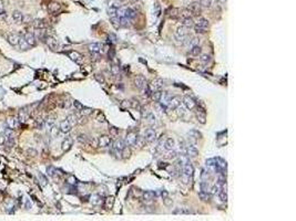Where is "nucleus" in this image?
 Instances as JSON below:
<instances>
[{"label":"nucleus","instance_id":"nucleus-1","mask_svg":"<svg viewBox=\"0 0 296 221\" xmlns=\"http://www.w3.org/2000/svg\"><path fill=\"white\" fill-rule=\"evenodd\" d=\"M187 34H189V31H187V28L185 27H179L176 31H175V33H174V37H175V40L178 42H185L186 40V37H187Z\"/></svg>","mask_w":296,"mask_h":221},{"label":"nucleus","instance_id":"nucleus-2","mask_svg":"<svg viewBox=\"0 0 296 221\" xmlns=\"http://www.w3.org/2000/svg\"><path fill=\"white\" fill-rule=\"evenodd\" d=\"M205 169L210 171L211 174H219V172H223L221 170L219 166H217V163H216L215 159H207L206 163H205Z\"/></svg>","mask_w":296,"mask_h":221},{"label":"nucleus","instance_id":"nucleus-3","mask_svg":"<svg viewBox=\"0 0 296 221\" xmlns=\"http://www.w3.org/2000/svg\"><path fill=\"white\" fill-rule=\"evenodd\" d=\"M138 134L134 133V132H130V133L127 134V136H125V145H129V146H134L136 145V143H138Z\"/></svg>","mask_w":296,"mask_h":221},{"label":"nucleus","instance_id":"nucleus-4","mask_svg":"<svg viewBox=\"0 0 296 221\" xmlns=\"http://www.w3.org/2000/svg\"><path fill=\"white\" fill-rule=\"evenodd\" d=\"M166 104L169 106V109H178L179 106L181 105V99H180L179 96H171Z\"/></svg>","mask_w":296,"mask_h":221},{"label":"nucleus","instance_id":"nucleus-5","mask_svg":"<svg viewBox=\"0 0 296 221\" xmlns=\"http://www.w3.org/2000/svg\"><path fill=\"white\" fill-rule=\"evenodd\" d=\"M144 138L148 143H153L157 139V133L153 128H148L144 133Z\"/></svg>","mask_w":296,"mask_h":221},{"label":"nucleus","instance_id":"nucleus-6","mask_svg":"<svg viewBox=\"0 0 296 221\" xmlns=\"http://www.w3.org/2000/svg\"><path fill=\"white\" fill-rule=\"evenodd\" d=\"M134 86L138 90H145L147 88V81L143 76H141V75L136 76L134 79Z\"/></svg>","mask_w":296,"mask_h":221},{"label":"nucleus","instance_id":"nucleus-7","mask_svg":"<svg viewBox=\"0 0 296 221\" xmlns=\"http://www.w3.org/2000/svg\"><path fill=\"white\" fill-rule=\"evenodd\" d=\"M189 10H190V12L194 13V14H196V16H199V14H201L202 8H201V4H200V2L193 1V2H191V4H189Z\"/></svg>","mask_w":296,"mask_h":221},{"label":"nucleus","instance_id":"nucleus-8","mask_svg":"<svg viewBox=\"0 0 296 221\" xmlns=\"http://www.w3.org/2000/svg\"><path fill=\"white\" fill-rule=\"evenodd\" d=\"M111 143V137L106 135H102L98 138V146L100 147H108Z\"/></svg>","mask_w":296,"mask_h":221},{"label":"nucleus","instance_id":"nucleus-9","mask_svg":"<svg viewBox=\"0 0 296 221\" xmlns=\"http://www.w3.org/2000/svg\"><path fill=\"white\" fill-rule=\"evenodd\" d=\"M183 104H184V106L187 109H193L196 106L195 101L192 97H190V96H184L183 97Z\"/></svg>","mask_w":296,"mask_h":221},{"label":"nucleus","instance_id":"nucleus-10","mask_svg":"<svg viewBox=\"0 0 296 221\" xmlns=\"http://www.w3.org/2000/svg\"><path fill=\"white\" fill-rule=\"evenodd\" d=\"M186 154L189 157H196L199 154V149L194 146V144H189L186 146Z\"/></svg>","mask_w":296,"mask_h":221},{"label":"nucleus","instance_id":"nucleus-11","mask_svg":"<svg viewBox=\"0 0 296 221\" xmlns=\"http://www.w3.org/2000/svg\"><path fill=\"white\" fill-rule=\"evenodd\" d=\"M125 147V143L122 139H117L115 142L113 143V149L118 153V154H121L122 153L123 148Z\"/></svg>","mask_w":296,"mask_h":221},{"label":"nucleus","instance_id":"nucleus-12","mask_svg":"<svg viewBox=\"0 0 296 221\" xmlns=\"http://www.w3.org/2000/svg\"><path fill=\"white\" fill-rule=\"evenodd\" d=\"M196 116H198V121H199L201 124H205V122H206V113H205V111H204L203 109L198 107Z\"/></svg>","mask_w":296,"mask_h":221},{"label":"nucleus","instance_id":"nucleus-13","mask_svg":"<svg viewBox=\"0 0 296 221\" xmlns=\"http://www.w3.org/2000/svg\"><path fill=\"white\" fill-rule=\"evenodd\" d=\"M163 85H164V82H163V80L161 79H154L151 82V88H152L153 91L161 90V88H163Z\"/></svg>","mask_w":296,"mask_h":221},{"label":"nucleus","instance_id":"nucleus-14","mask_svg":"<svg viewBox=\"0 0 296 221\" xmlns=\"http://www.w3.org/2000/svg\"><path fill=\"white\" fill-rule=\"evenodd\" d=\"M20 39H21V37L16 33L9 34L8 37H7V40H8V42L11 46H17L18 43H19V41H20Z\"/></svg>","mask_w":296,"mask_h":221},{"label":"nucleus","instance_id":"nucleus-15","mask_svg":"<svg viewBox=\"0 0 296 221\" xmlns=\"http://www.w3.org/2000/svg\"><path fill=\"white\" fill-rule=\"evenodd\" d=\"M157 197V192L152 191V190H148V191H144L143 195H142V198H143L144 201H152L154 198Z\"/></svg>","mask_w":296,"mask_h":221},{"label":"nucleus","instance_id":"nucleus-16","mask_svg":"<svg viewBox=\"0 0 296 221\" xmlns=\"http://www.w3.org/2000/svg\"><path fill=\"white\" fill-rule=\"evenodd\" d=\"M7 124H8L9 128H16L20 125V120H19V117H10L7 121Z\"/></svg>","mask_w":296,"mask_h":221},{"label":"nucleus","instance_id":"nucleus-17","mask_svg":"<svg viewBox=\"0 0 296 221\" xmlns=\"http://www.w3.org/2000/svg\"><path fill=\"white\" fill-rule=\"evenodd\" d=\"M72 143H73V141H72L71 137L64 138L63 141H62V144H61V148H62V150H63V151H67V150L70 149L72 146Z\"/></svg>","mask_w":296,"mask_h":221},{"label":"nucleus","instance_id":"nucleus-18","mask_svg":"<svg viewBox=\"0 0 296 221\" xmlns=\"http://www.w3.org/2000/svg\"><path fill=\"white\" fill-rule=\"evenodd\" d=\"M182 170H183V174H185V175L192 177L193 172H194V168H193V165H192V164L189 162V163L185 164V165L183 166Z\"/></svg>","mask_w":296,"mask_h":221},{"label":"nucleus","instance_id":"nucleus-19","mask_svg":"<svg viewBox=\"0 0 296 221\" xmlns=\"http://www.w3.org/2000/svg\"><path fill=\"white\" fill-rule=\"evenodd\" d=\"M46 43L48 44V46L50 48L51 50H57V48H58V41L55 40V38H52V37L47 38Z\"/></svg>","mask_w":296,"mask_h":221},{"label":"nucleus","instance_id":"nucleus-20","mask_svg":"<svg viewBox=\"0 0 296 221\" xmlns=\"http://www.w3.org/2000/svg\"><path fill=\"white\" fill-rule=\"evenodd\" d=\"M71 127L72 126L70 125V123L66 120V121H62L61 123H60L59 129L62 132V133H69V132L71 130Z\"/></svg>","mask_w":296,"mask_h":221},{"label":"nucleus","instance_id":"nucleus-21","mask_svg":"<svg viewBox=\"0 0 296 221\" xmlns=\"http://www.w3.org/2000/svg\"><path fill=\"white\" fill-rule=\"evenodd\" d=\"M89 50L92 52V53H99V52H101L102 51V44L100 43H97V42H94V43H91L89 44Z\"/></svg>","mask_w":296,"mask_h":221},{"label":"nucleus","instance_id":"nucleus-22","mask_svg":"<svg viewBox=\"0 0 296 221\" xmlns=\"http://www.w3.org/2000/svg\"><path fill=\"white\" fill-rule=\"evenodd\" d=\"M187 163H189V156H187V155H181V156L179 157V159H178V167H179V169H180V168L182 169L183 166H184L185 164H187Z\"/></svg>","mask_w":296,"mask_h":221},{"label":"nucleus","instance_id":"nucleus-23","mask_svg":"<svg viewBox=\"0 0 296 221\" xmlns=\"http://www.w3.org/2000/svg\"><path fill=\"white\" fill-rule=\"evenodd\" d=\"M69 57H70V59H71L72 61H74L77 63L81 62V60H82V55L79 52H77V51H71L69 53Z\"/></svg>","mask_w":296,"mask_h":221},{"label":"nucleus","instance_id":"nucleus-24","mask_svg":"<svg viewBox=\"0 0 296 221\" xmlns=\"http://www.w3.org/2000/svg\"><path fill=\"white\" fill-rule=\"evenodd\" d=\"M25 40L27 41V43H28L30 46H34V44H36V38H34V33H30V32L26 33L25 34Z\"/></svg>","mask_w":296,"mask_h":221},{"label":"nucleus","instance_id":"nucleus-25","mask_svg":"<svg viewBox=\"0 0 296 221\" xmlns=\"http://www.w3.org/2000/svg\"><path fill=\"white\" fill-rule=\"evenodd\" d=\"M201 52H202V48L200 46H191V50H190L191 57H199V55L201 54Z\"/></svg>","mask_w":296,"mask_h":221},{"label":"nucleus","instance_id":"nucleus-26","mask_svg":"<svg viewBox=\"0 0 296 221\" xmlns=\"http://www.w3.org/2000/svg\"><path fill=\"white\" fill-rule=\"evenodd\" d=\"M175 146V141H174L173 138H168L164 143V148L166 150H172Z\"/></svg>","mask_w":296,"mask_h":221},{"label":"nucleus","instance_id":"nucleus-27","mask_svg":"<svg viewBox=\"0 0 296 221\" xmlns=\"http://www.w3.org/2000/svg\"><path fill=\"white\" fill-rule=\"evenodd\" d=\"M12 18L13 20H15V22H17V23H21L22 21H23V14L20 11H18V10L13 11Z\"/></svg>","mask_w":296,"mask_h":221},{"label":"nucleus","instance_id":"nucleus-28","mask_svg":"<svg viewBox=\"0 0 296 221\" xmlns=\"http://www.w3.org/2000/svg\"><path fill=\"white\" fill-rule=\"evenodd\" d=\"M182 25L183 27H185V28H191V27H193L194 25V21L191 17H186L184 19H182Z\"/></svg>","mask_w":296,"mask_h":221},{"label":"nucleus","instance_id":"nucleus-29","mask_svg":"<svg viewBox=\"0 0 296 221\" xmlns=\"http://www.w3.org/2000/svg\"><path fill=\"white\" fill-rule=\"evenodd\" d=\"M161 97H162V91L161 90H157V91H153L151 93V99H152L154 102H160Z\"/></svg>","mask_w":296,"mask_h":221},{"label":"nucleus","instance_id":"nucleus-30","mask_svg":"<svg viewBox=\"0 0 296 221\" xmlns=\"http://www.w3.org/2000/svg\"><path fill=\"white\" fill-rule=\"evenodd\" d=\"M196 25H199V27H202V28H204V29H207L210 23H209V20H207V19H205V18H200Z\"/></svg>","mask_w":296,"mask_h":221},{"label":"nucleus","instance_id":"nucleus-31","mask_svg":"<svg viewBox=\"0 0 296 221\" xmlns=\"http://www.w3.org/2000/svg\"><path fill=\"white\" fill-rule=\"evenodd\" d=\"M48 9L50 12H57L60 10V4H57V2H51L49 6H48Z\"/></svg>","mask_w":296,"mask_h":221},{"label":"nucleus","instance_id":"nucleus-32","mask_svg":"<svg viewBox=\"0 0 296 221\" xmlns=\"http://www.w3.org/2000/svg\"><path fill=\"white\" fill-rule=\"evenodd\" d=\"M210 178H211V172L207 169H203L202 172H201V179L204 180V181H209Z\"/></svg>","mask_w":296,"mask_h":221},{"label":"nucleus","instance_id":"nucleus-33","mask_svg":"<svg viewBox=\"0 0 296 221\" xmlns=\"http://www.w3.org/2000/svg\"><path fill=\"white\" fill-rule=\"evenodd\" d=\"M215 160H216V163H217V166H219V168H220L222 171H224L225 169H226V162H225L224 159H222V158H216Z\"/></svg>","mask_w":296,"mask_h":221},{"label":"nucleus","instance_id":"nucleus-34","mask_svg":"<svg viewBox=\"0 0 296 221\" xmlns=\"http://www.w3.org/2000/svg\"><path fill=\"white\" fill-rule=\"evenodd\" d=\"M222 190V186H220L219 184L214 185L213 187L211 188V195L215 196V195H219V192Z\"/></svg>","mask_w":296,"mask_h":221},{"label":"nucleus","instance_id":"nucleus-35","mask_svg":"<svg viewBox=\"0 0 296 221\" xmlns=\"http://www.w3.org/2000/svg\"><path fill=\"white\" fill-rule=\"evenodd\" d=\"M200 187H201V191H210V185H209V181H204L202 180L201 184H200Z\"/></svg>","mask_w":296,"mask_h":221},{"label":"nucleus","instance_id":"nucleus-36","mask_svg":"<svg viewBox=\"0 0 296 221\" xmlns=\"http://www.w3.org/2000/svg\"><path fill=\"white\" fill-rule=\"evenodd\" d=\"M67 121L70 123V125L71 126H74L77 123H78V118H77L76 115H73V114H72V115H69V116L67 117Z\"/></svg>","mask_w":296,"mask_h":221},{"label":"nucleus","instance_id":"nucleus-37","mask_svg":"<svg viewBox=\"0 0 296 221\" xmlns=\"http://www.w3.org/2000/svg\"><path fill=\"white\" fill-rule=\"evenodd\" d=\"M18 44H19V46H20V49H21V50H27V49L30 46L29 44L27 43V41L25 40V38H21Z\"/></svg>","mask_w":296,"mask_h":221},{"label":"nucleus","instance_id":"nucleus-38","mask_svg":"<svg viewBox=\"0 0 296 221\" xmlns=\"http://www.w3.org/2000/svg\"><path fill=\"white\" fill-rule=\"evenodd\" d=\"M179 14H180V9L178 8H172L171 11H170V17L175 19V18H179Z\"/></svg>","mask_w":296,"mask_h":221},{"label":"nucleus","instance_id":"nucleus-39","mask_svg":"<svg viewBox=\"0 0 296 221\" xmlns=\"http://www.w3.org/2000/svg\"><path fill=\"white\" fill-rule=\"evenodd\" d=\"M199 196H200V198H201L202 200H209V199L211 198V195H210L209 192H206V191H201L199 193Z\"/></svg>","mask_w":296,"mask_h":221},{"label":"nucleus","instance_id":"nucleus-40","mask_svg":"<svg viewBox=\"0 0 296 221\" xmlns=\"http://www.w3.org/2000/svg\"><path fill=\"white\" fill-rule=\"evenodd\" d=\"M200 4L201 7H204V8H210L212 4V0H200Z\"/></svg>","mask_w":296,"mask_h":221},{"label":"nucleus","instance_id":"nucleus-41","mask_svg":"<svg viewBox=\"0 0 296 221\" xmlns=\"http://www.w3.org/2000/svg\"><path fill=\"white\" fill-rule=\"evenodd\" d=\"M113 207V198L112 197H109L106 199V208L111 209Z\"/></svg>","mask_w":296,"mask_h":221},{"label":"nucleus","instance_id":"nucleus-42","mask_svg":"<svg viewBox=\"0 0 296 221\" xmlns=\"http://www.w3.org/2000/svg\"><path fill=\"white\" fill-rule=\"evenodd\" d=\"M189 136H192V137L196 138V139H199V138L202 137L201 133H200V132H198V130H191L190 133H189Z\"/></svg>","mask_w":296,"mask_h":221},{"label":"nucleus","instance_id":"nucleus-43","mask_svg":"<svg viewBox=\"0 0 296 221\" xmlns=\"http://www.w3.org/2000/svg\"><path fill=\"white\" fill-rule=\"evenodd\" d=\"M34 25V28H37V29H43V28H44V23H43L41 20H36Z\"/></svg>","mask_w":296,"mask_h":221},{"label":"nucleus","instance_id":"nucleus-44","mask_svg":"<svg viewBox=\"0 0 296 221\" xmlns=\"http://www.w3.org/2000/svg\"><path fill=\"white\" fill-rule=\"evenodd\" d=\"M193 27H194V30H195V32H196V33H205V32H206V30H207V29L202 28V27H199L198 25H193Z\"/></svg>","mask_w":296,"mask_h":221},{"label":"nucleus","instance_id":"nucleus-45","mask_svg":"<svg viewBox=\"0 0 296 221\" xmlns=\"http://www.w3.org/2000/svg\"><path fill=\"white\" fill-rule=\"evenodd\" d=\"M181 179H182V183L184 185H187L189 184V181H190V179H191V177L190 176H187V175H185V174H183L182 172V175H181Z\"/></svg>","mask_w":296,"mask_h":221},{"label":"nucleus","instance_id":"nucleus-46","mask_svg":"<svg viewBox=\"0 0 296 221\" xmlns=\"http://www.w3.org/2000/svg\"><path fill=\"white\" fill-rule=\"evenodd\" d=\"M190 10H182V11H180V14H179V17H181L182 19L186 17H190Z\"/></svg>","mask_w":296,"mask_h":221},{"label":"nucleus","instance_id":"nucleus-47","mask_svg":"<svg viewBox=\"0 0 296 221\" xmlns=\"http://www.w3.org/2000/svg\"><path fill=\"white\" fill-rule=\"evenodd\" d=\"M200 60H201L203 63H209L210 61H211V57H210L209 54H203V55H201Z\"/></svg>","mask_w":296,"mask_h":221},{"label":"nucleus","instance_id":"nucleus-48","mask_svg":"<svg viewBox=\"0 0 296 221\" xmlns=\"http://www.w3.org/2000/svg\"><path fill=\"white\" fill-rule=\"evenodd\" d=\"M55 169L53 168V167H48L47 168V172H48V175L49 176H51V177H55Z\"/></svg>","mask_w":296,"mask_h":221},{"label":"nucleus","instance_id":"nucleus-49","mask_svg":"<svg viewBox=\"0 0 296 221\" xmlns=\"http://www.w3.org/2000/svg\"><path fill=\"white\" fill-rule=\"evenodd\" d=\"M200 42H201V40H200L199 38H193V39L190 41V44H191V46H200Z\"/></svg>","mask_w":296,"mask_h":221},{"label":"nucleus","instance_id":"nucleus-50","mask_svg":"<svg viewBox=\"0 0 296 221\" xmlns=\"http://www.w3.org/2000/svg\"><path fill=\"white\" fill-rule=\"evenodd\" d=\"M78 139H79V142L80 143H88V136L87 135H79V137H78Z\"/></svg>","mask_w":296,"mask_h":221},{"label":"nucleus","instance_id":"nucleus-51","mask_svg":"<svg viewBox=\"0 0 296 221\" xmlns=\"http://www.w3.org/2000/svg\"><path fill=\"white\" fill-rule=\"evenodd\" d=\"M73 105H74V107L77 109V111H81V109H83V105L81 104L80 102H78V101H74V102H73Z\"/></svg>","mask_w":296,"mask_h":221},{"label":"nucleus","instance_id":"nucleus-52","mask_svg":"<svg viewBox=\"0 0 296 221\" xmlns=\"http://www.w3.org/2000/svg\"><path fill=\"white\" fill-rule=\"evenodd\" d=\"M80 112H81V114H82V115H89V114H91V113H92V109H85V107H83V109H81Z\"/></svg>","mask_w":296,"mask_h":221},{"label":"nucleus","instance_id":"nucleus-53","mask_svg":"<svg viewBox=\"0 0 296 221\" xmlns=\"http://www.w3.org/2000/svg\"><path fill=\"white\" fill-rule=\"evenodd\" d=\"M191 211L189 209H176L174 213H190Z\"/></svg>","mask_w":296,"mask_h":221},{"label":"nucleus","instance_id":"nucleus-54","mask_svg":"<svg viewBox=\"0 0 296 221\" xmlns=\"http://www.w3.org/2000/svg\"><path fill=\"white\" fill-rule=\"evenodd\" d=\"M163 200H164V204L166 206H172V199H170L169 197H164Z\"/></svg>","mask_w":296,"mask_h":221},{"label":"nucleus","instance_id":"nucleus-55","mask_svg":"<svg viewBox=\"0 0 296 221\" xmlns=\"http://www.w3.org/2000/svg\"><path fill=\"white\" fill-rule=\"evenodd\" d=\"M39 177H40V179H41V184H42V186H46V185H47L46 177H44L42 174H39Z\"/></svg>","mask_w":296,"mask_h":221},{"label":"nucleus","instance_id":"nucleus-56","mask_svg":"<svg viewBox=\"0 0 296 221\" xmlns=\"http://www.w3.org/2000/svg\"><path fill=\"white\" fill-rule=\"evenodd\" d=\"M109 130H110L111 135H117V134H118V132H119L118 128H115V127H113V126H112V127H110V128H109Z\"/></svg>","mask_w":296,"mask_h":221},{"label":"nucleus","instance_id":"nucleus-57","mask_svg":"<svg viewBox=\"0 0 296 221\" xmlns=\"http://www.w3.org/2000/svg\"><path fill=\"white\" fill-rule=\"evenodd\" d=\"M112 73H113L114 75L118 74V73H119V67H117V65H113V67H112Z\"/></svg>","mask_w":296,"mask_h":221},{"label":"nucleus","instance_id":"nucleus-58","mask_svg":"<svg viewBox=\"0 0 296 221\" xmlns=\"http://www.w3.org/2000/svg\"><path fill=\"white\" fill-rule=\"evenodd\" d=\"M169 157H170V158H174V157H176V153H175V151H173V149H172V153L170 154Z\"/></svg>","mask_w":296,"mask_h":221},{"label":"nucleus","instance_id":"nucleus-59","mask_svg":"<svg viewBox=\"0 0 296 221\" xmlns=\"http://www.w3.org/2000/svg\"><path fill=\"white\" fill-rule=\"evenodd\" d=\"M109 38H111V39H112V40H111L112 42H115V40H117V38H115V36H114V34H110V36H109Z\"/></svg>","mask_w":296,"mask_h":221},{"label":"nucleus","instance_id":"nucleus-60","mask_svg":"<svg viewBox=\"0 0 296 221\" xmlns=\"http://www.w3.org/2000/svg\"><path fill=\"white\" fill-rule=\"evenodd\" d=\"M26 207H28V209L31 208V204H30V201H29V200L26 201Z\"/></svg>","mask_w":296,"mask_h":221},{"label":"nucleus","instance_id":"nucleus-61","mask_svg":"<svg viewBox=\"0 0 296 221\" xmlns=\"http://www.w3.org/2000/svg\"><path fill=\"white\" fill-rule=\"evenodd\" d=\"M2 10H4V2L0 0V12H1Z\"/></svg>","mask_w":296,"mask_h":221},{"label":"nucleus","instance_id":"nucleus-62","mask_svg":"<svg viewBox=\"0 0 296 221\" xmlns=\"http://www.w3.org/2000/svg\"><path fill=\"white\" fill-rule=\"evenodd\" d=\"M161 195H162V197L164 198V197H168V192L165 191V190H163V191L161 192Z\"/></svg>","mask_w":296,"mask_h":221},{"label":"nucleus","instance_id":"nucleus-63","mask_svg":"<svg viewBox=\"0 0 296 221\" xmlns=\"http://www.w3.org/2000/svg\"><path fill=\"white\" fill-rule=\"evenodd\" d=\"M219 1H220L221 4H224V2H225V1H226V0H219Z\"/></svg>","mask_w":296,"mask_h":221}]
</instances>
